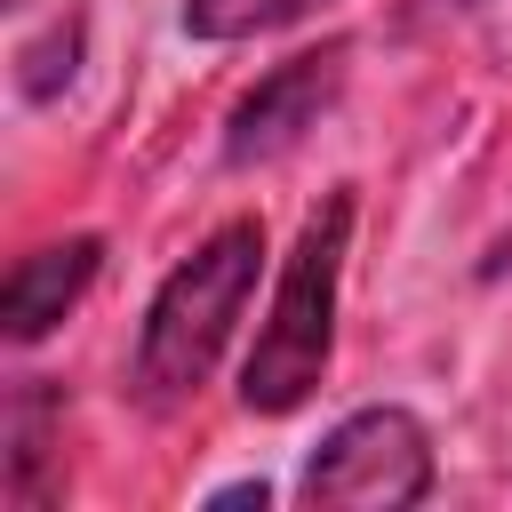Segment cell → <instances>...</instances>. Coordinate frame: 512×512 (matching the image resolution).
<instances>
[{
	"label": "cell",
	"instance_id": "5b68a950",
	"mask_svg": "<svg viewBox=\"0 0 512 512\" xmlns=\"http://www.w3.org/2000/svg\"><path fill=\"white\" fill-rule=\"evenodd\" d=\"M96 264H104V240H96V232L24 248V256L8 264V288H0V336H8V344H40V336L88 296Z\"/></svg>",
	"mask_w": 512,
	"mask_h": 512
},
{
	"label": "cell",
	"instance_id": "8992f818",
	"mask_svg": "<svg viewBox=\"0 0 512 512\" xmlns=\"http://www.w3.org/2000/svg\"><path fill=\"white\" fill-rule=\"evenodd\" d=\"M56 440H64V400L48 376H24L0 408V504L8 512H40L56 504L64 472H56Z\"/></svg>",
	"mask_w": 512,
	"mask_h": 512
},
{
	"label": "cell",
	"instance_id": "7a4b0ae2",
	"mask_svg": "<svg viewBox=\"0 0 512 512\" xmlns=\"http://www.w3.org/2000/svg\"><path fill=\"white\" fill-rule=\"evenodd\" d=\"M344 248H352V192H328L304 232L296 256L280 264L272 312L256 328V352L240 368V408L248 416H288L320 392L328 352H336V288H344Z\"/></svg>",
	"mask_w": 512,
	"mask_h": 512
},
{
	"label": "cell",
	"instance_id": "30bf717a",
	"mask_svg": "<svg viewBox=\"0 0 512 512\" xmlns=\"http://www.w3.org/2000/svg\"><path fill=\"white\" fill-rule=\"evenodd\" d=\"M0 8H24V0H0Z\"/></svg>",
	"mask_w": 512,
	"mask_h": 512
},
{
	"label": "cell",
	"instance_id": "ba28073f",
	"mask_svg": "<svg viewBox=\"0 0 512 512\" xmlns=\"http://www.w3.org/2000/svg\"><path fill=\"white\" fill-rule=\"evenodd\" d=\"M80 56V24H56L40 48H24V96H56V80H72Z\"/></svg>",
	"mask_w": 512,
	"mask_h": 512
},
{
	"label": "cell",
	"instance_id": "3957f363",
	"mask_svg": "<svg viewBox=\"0 0 512 512\" xmlns=\"http://www.w3.org/2000/svg\"><path fill=\"white\" fill-rule=\"evenodd\" d=\"M296 496L312 512H408L432 496V432L408 408H360L312 448Z\"/></svg>",
	"mask_w": 512,
	"mask_h": 512
},
{
	"label": "cell",
	"instance_id": "6da1fadb",
	"mask_svg": "<svg viewBox=\"0 0 512 512\" xmlns=\"http://www.w3.org/2000/svg\"><path fill=\"white\" fill-rule=\"evenodd\" d=\"M256 264H264V224L232 216L160 280V296L144 312V336H136V368H128L144 408H184L208 384L216 352L232 344V320L256 296Z\"/></svg>",
	"mask_w": 512,
	"mask_h": 512
},
{
	"label": "cell",
	"instance_id": "277c9868",
	"mask_svg": "<svg viewBox=\"0 0 512 512\" xmlns=\"http://www.w3.org/2000/svg\"><path fill=\"white\" fill-rule=\"evenodd\" d=\"M344 64H352V48H344V40H320V48L288 56V64H272V72L232 104L224 160H232V168H256V160L296 152V144L320 128V112L344 96Z\"/></svg>",
	"mask_w": 512,
	"mask_h": 512
},
{
	"label": "cell",
	"instance_id": "9c48e42d",
	"mask_svg": "<svg viewBox=\"0 0 512 512\" xmlns=\"http://www.w3.org/2000/svg\"><path fill=\"white\" fill-rule=\"evenodd\" d=\"M208 504H264V480H240V488H216Z\"/></svg>",
	"mask_w": 512,
	"mask_h": 512
},
{
	"label": "cell",
	"instance_id": "52a82bcc",
	"mask_svg": "<svg viewBox=\"0 0 512 512\" xmlns=\"http://www.w3.org/2000/svg\"><path fill=\"white\" fill-rule=\"evenodd\" d=\"M312 8L320 0H184V32L192 40H256V32H280Z\"/></svg>",
	"mask_w": 512,
	"mask_h": 512
}]
</instances>
